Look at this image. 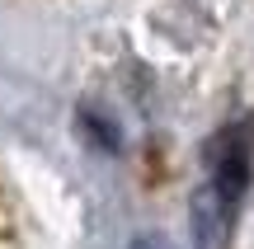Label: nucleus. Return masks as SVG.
Returning a JSON list of instances; mask_svg holds the SVG:
<instances>
[{"mask_svg": "<svg viewBox=\"0 0 254 249\" xmlns=\"http://www.w3.org/2000/svg\"><path fill=\"white\" fill-rule=\"evenodd\" d=\"M0 249H24V231L14 221V207H9L5 188H0Z\"/></svg>", "mask_w": 254, "mask_h": 249, "instance_id": "nucleus-1", "label": "nucleus"}, {"mask_svg": "<svg viewBox=\"0 0 254 249\" xmlns=\"http://www.w3.org/2000/svg\"><path fill=\"white\" fill-rule=\"evenodd\" d=\"M136 249H170V245H165V240H141Z\"/></svg>", "mask_w": 254, "mask_h": 249, "instance_id": "nucleus-2", "label": "nucleus"}]
</instances>
